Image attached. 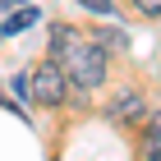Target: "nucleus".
Returning <instances> with one entry per match:
<instances>
[{"instance_id": "obj_8", "label": "nucleus", "mask_w": 161, "mask_h": 161, "mask_svg": "<svg viewBox=\"0 0 161 161\" xmlns=\"http://www.w3.org/2000/svg\"><path fill=\"white\" fill-rule=\"evenodd\" d=\"M134 5L147 14V19H157V14H161V0H134Z\"/></svg>"}, {"instance_id": "obj_2", "label": "nucleus", "mask_w": 161, "mask_h": 161, "mask_svg": "<svg viewBox=\"0 0 161 161\" xmlns=\"http://www.w3.org/2000/svg\"><path fill=\"white\" fill-rule=\"evenodd\" d=\"M28 97L37 101V106H60L64 101V92H69V78H64V69L55 60H46V64H37L32 74H28Z\"/></svg>"}, {"instance_id": "obj_6", "label": "nucleus", "mask_w": 161, "mask_h": 161, "mask_svg": "<svg viewBox=\"0 0 161 161\" xmlns=\"http://www.w3.org/2000/svg\"><path fill=\"white\" fill-rule=\"evenodd\" d=\"M92 46H101V51H106V46H111V51H124V32H106V28H101L97 37H92Z\"/></svg>"}, {"instance_id": "obj_4", "label": "nucleus", "mask_w": 161, "mask_h": 161, "mask_svg": "<svg viewBox=\"0 0 161 161\" xmlns=\"http://www.w3.org/2000/svg\"><path fill=\"white\" fill-rule=\"evenodd\" d=\"M37 19H42V14H37V5H32V9H19L14 19H5V28H0V37H9V32H23V28H32Z\"/></svg>"}, {"instance_id": "obj_5", "label": "nucleus", "mask_w": 161, "mask_h": 161, "mask_svg": "<svg viewBox=\"0 0 161 161\" xmlns=\"http://www.w3.org/2000/svg\"><path fill=\"white\" fill-rule=\"evenodd\" d=\"M69 42H74V32H69V28H55V32H51V60H60Z\"/></svg>"}, {"instance_id": "obj_1", "label": "nucleus", "mask_w": 161, "mask_h": 161, "mask_svg": "<svg viewBox=\"0 0 161 161\" xmlns=\"http://www.w3.org/2000/svg\"><path fill=\"white\" fill-rule=\"evenodd\" d=\"M55 64H60V69H69V83L87 87V92L106 83V51L92 46V42H87V46H83V42H69V46H64V55H60Z\"/></svg>"}, {"instance_id": "obj_7", "label": "nucleus", "mask_w": 161, "mask_h": 161, "mask_svg": "<svg viewBox=\"0 0 161 161\" xmlns=\"http://www.w3.org/2000/svg\"><path fill=\"white\" fill-rule=\"evenodd\" d=\"M83 9H92V14H101V19H111L115 14V0H78Z\"/></svg>"}, {"instance_id": "obj_3", "label": "nucleus", "mask_w": 161, "mask_h": 161, "mask_svg": "<svg viewBox=\"0 0 161 161\" xmlns=\"http://www.w3.org/2000/svg\"><path fill=\"white\" fill-rule=\"evenodd\" d=\"M147 115V97L138 92V87H120L111 101V120H124V124H143Z\"/></svg>"}]
</instances>
